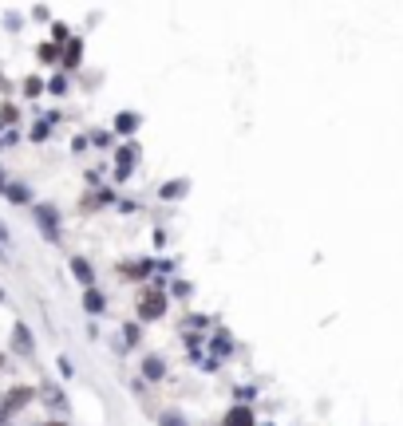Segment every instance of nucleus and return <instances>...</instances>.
Listing matches in <instances>:
<instances>
[{"instance_id":"f03ea898","label":"nucleus","mask_w":403,"mask_h":426,"mask_svg":"<svg viewBox=\"0 0 403 426\" xmlns=\"http://www.w3.org/2000/svg\"><path fill=\"white\" fill-rule=\"evenodd\" d=\"M36 221H40V229L48 233L51 241L60 237V229H56V209H51V206H40V209H36Z\"/></svg>"},{"instance_id":"0eeeda50","label":"nucleus","mask_w":403,"mask_h":426,"mask_svg":"<svg viewBox=\"0 0 403 426\" xmlns=\"http://www.w3.org/2000/svg\"><path fill=\"white\" fill-rule=\"evenodd\" d=\"M83 304H87V312H95V316H99L103 308H107V300H103V292H95V288H87V296H83Z\"/></svg>"},{"instance_id":"20e7f679","label":"nucleus","mask_w":403,"mask_h":426,"mask_svg":"<svg viewBox=\"0 0 403 426\" xmlns=\"http://www.w3.org/2000/svg\"><path fill=\"white\" fill-rule=\"evenodd\" d=\"M71 272H75V277H80V284H95V272H91V265L83 257H71Z\"/></svg>"},{"instance_id":"ddd939ff","label":"nucleus","mask_w":403,"mask_h":426,"mask_svg":"<svg viewBox=\"0 0 403 426\" xmlns=\"http://www.w3.org/2000/svg\"><path fill=\"white\" fill-rule=\"evenodd\" d=\"M182 189H186V182H170V186L162 189V198H178Z\"/></svg>"},{"instance_id":"f8f14e48","label":"nucleus","mask_w":403,"mask_h":426,"mask_svg":"<svg viewBox=\"0 0 403 426\" xmlns=\"http://www.w3.org/2000/svg\"><path fill=\"white\" fill-rule=\"evenodd\" d=\"M80 40H75V44H71V48H68V60H63V63H68V68H75V63H80Z\"/></svg>"},{"instance_id":"423d86ee","label":"nucleus","mask_w":403,"mask_h":426,"mask_svg":"<svg viewBox=\"0 0 403 426\" xmlns=\"http://www.w3.org/2000/svg\"><path fill=\"white\" fill-rule=\"evenodd\" d=\"M32 399V391L28 387H16V391H8V399H4V406H8V411H20L24 403H28Z\"/></svg>"},{"instance_id":"9d476101","label":"nucleus","mask_w":403,"mask_h":426,"mask_svg":"<svg viewBox=\"0 0 403 426\" xmlns=\"http://www.w3.org/2000/svg\"><path fill=\"white\" fill-rule=\"evenodd\" d=\"M115 127H119V130H135V127H139V119H135V115H119Z\"/></svg>"},{"instance_id":"4468645a","label":"nucleus","mask_w":403,"mask_h":426,"mask_svg":"<svg viewBox=\"0 0 403 426\" xmlns=\"http://www.w3.org/2000/svg\"><path fill=\"white\" fill-rule=\"evenodd\" d=\"M8 198L12 201H28V189H24V186H8Z\"/></svg>"},{"instance_id":"7ed1b4c3","label":"nucleus","mask_w":403,"mask_h":426,"mask_svg":"<svg viewBox=\"0 0 403 426\" xmlns=\"http://www.w3.org/2000/svg\"><path fill=\"white\" fill-rule=\"evenodd\" d=\"M222 426H253V411L249 406H230V415H225Z\"/></svg>"},{"instance_id":"f257e3e1","label":"nucleus","mask_w":403,"mask_h":426,"mask_svg":"<svg viewBox=\"0 0 403 426\" xmlns=\"http://www.w3.org/2000/svg\"><path fill=\"white\" fill-rule=\"evenodd\" d=\"M162 312H166V296L162 292H142V300H139V320H159Z\"/></svg>"},{"instance_id":"39448f33","label":"nucleus","mask_w":403,"mask_h":426,"mask_svg":"<svg viewBox=\"0 0 403 426\" xmlns=\"http://www.w3.org/2000/svg\"><path fill=\"white\" fill-rule=\"evenodd\" d=\"M12 339H16V351L20 356H32V332L24 324H16V332H12Z\"/></svg>"},{"instance_id":"1a4fd4ad","label":"nucleus","mask_w":403,"mask_h":426,"mask_svg":"<svg viewBox=\"0 0 403 426\" xmlns=\"http://www.w3.org/2000/svg\"><path fill=\"white\" fill-rule=\"evenodd\" d=\"M131 166H135V150H123V154H119V178H127Z\"/></svg>"},{"instance_id":"9b49d317","label":"nucleus","mask_w":403,"mask_h":426,"mask_svg":"<svg viewBox=\"0 0 403 426\" xmlns=\"http://www.w3.org/2000/svg\"><path fill=\"white\" fill-rule=\"evenodd\" d=\"M162 426H186V418H182L178 411H166V415H162Z\"/></svg>"},{"instance_id":"6e6552de","label":"nucleus","mask_w":403,"mask_h":426,"mask_svg":"<svg viewBox=\"0 0 403 426\" xmlns=\"http://www.w3.org/2000/svg\"><path fill=\"white\" fill-rule=\"evenodd\" d=\"M162 371H166V363H162L159 356H151L147 363H142V375H147V379H162Z\"/></svg>"},{"instance_id":"2eb2a0df","label":"nucleus","mask_w":403,"mask_h":426,"mask_svg":"<svg viewBox=\"0 0 403 426\" xmlns=\"http://www.w3.org/2000/svg\"><path fill=\"white\" fill-rule=\"evenodd\" d=\"M48 426H63V422H48Z\"/></svg>"}]
</instances>
